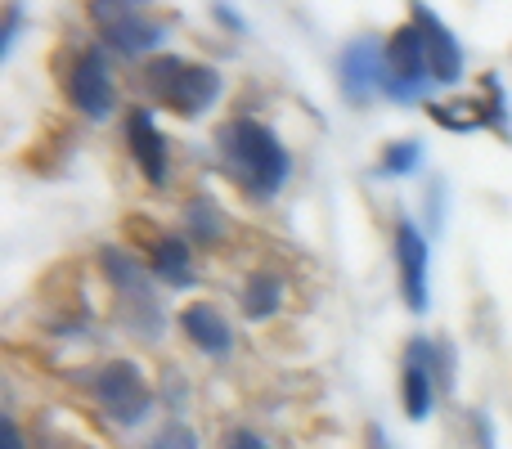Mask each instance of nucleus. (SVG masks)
<instances>
[{"label": "nucleus", "instance_id": "nucleus-10", "mask_svg": "<svg viewBox=\"0 0 512 449\" xmlns=\"http://www.w3.org/2000/svg\"><path fill=\"white\" fill-rule=\"evenodd\" d=\"M396 261H400V283H405L409 310H427V243L409 221L396 225Z\"/></svg>", "mask_w": 512, "mask_h": 449}, {"label": "nucleus", "instance_id": "nucleus-2", "mask_svg": "<svg viewBox=\"0 0 512 449\" xmlns=\"http://www.w3.org/2000/svg\"><path fill=\"white\" fill-rule=\"evenodd\" d=\"M95 396H99V405H104L108 414H113L117 423H126V427L140 423V418L149 414V405H153L149 382H144L140 364H131V360L104 364L99 378H95Z\"/></svg>", "mask_w": 512, "mask_h": 449}, {"label": "nucleus", "instance_id": "nucleus-8", "mask_svg": "<svg viewBox=\"0 0 512 449\" xmlns=\"http://www.w3.org/2000/svg\"><path fill=\"white\" fill-rule=\"evenodd\" d=\"M387 45L382 41H373V36H360V41H351L346 45V54H342V90H346V99H369L373 95V86L378 81H387L382 77V63H387Z\"/></svg>", "mask_w": 512, "mask_h": 449}, {"label": "nucleus", "instance_id": "nucleus-14", "mask_svg": "<svg viewBox=\"0 0 512 449\" xmlns=\"http://www.w3.org/2000/svg\"><path fill=\"white\" fill-rule=\"evenodd\" d=\"M149 256H153V270H158L167 283H176V288H189V283H194V270H189V247H185V238L180 234H167Z\"/></svg>", "mask_w": 512, "mask_h": 449}, {"label": "nucleus", "instance_id": "nucleus-23", "mask_svg": "<svg viewBox=\"0 0 512 449\" xmlns=\"http://www.w3.org/2000/svg\"><path fill=\"white\" fill-rule=\"evenodd\" d=\"M369 441H373V449H387V441H382V432H378V427H369Z\"/></svg>", "mask_w": 512, "mask_h": 449}, {"label": "nucleus", "instance_id": "nucleus-3", "mask_svg": "<svg viewBox=\"0 0 512 449\" xmlns=\"http://www.w3.org/2000/svg\"><path fill=\"white\" fill-rule=\"evenodd\" d=\"M90 14H95L99 32L108 36V45L122 50V54H131V59L153 54L162 41H167V27L153 23V18H144L140 9H131V5H90Z\"/></svg>", "mask_w": 512, "mask_h": 449}, {"label": "nucleus", "instance_id": "nucleus-21", "mask_svg": "<svg viewBox=\"0 0 512 449\" xmlns=\"http://www.w3.org/2000/svg\"><path fill=\"white\" fill-rule=\"evenodd\" d=\"M225 449H270V445H265L256 432H248V427H239V432H230V441H225Z\"/></svg>", "mask_w": 512, "mask_h": 449}, {"label": "nucleus", "instance_id": "nucleus-5", "mask_svg": "<svg viewBox=\"0 0 512 449\" xmlns=\"http://www.w3.org/2000/svg\"><path fill=\"white\" fill-rule=\"evenodd\" d=\"M99 265H104L108 283L117 288V297L126 301V310H135L140 315V328H149V333H158L162 328V315H158V301H153L149 283H144V270L135 261H126L122 252H104L99 256Z\"/></svg>", "mask_w": 512, "mask_h": 449}, {"label": "nucleus", "instance_id": "nucleus-19", "mask_svg": "<svg viewBox=\"0 0 512 449\" xmlns=\"http://www.w3.org/2000/svg\"><path fill=\"white\" fill-rule=\"evenodd\" d=\"M180 72H185V63H180L176 54H162V59H153V63H149V72H144V77H149V90H153V95L162 99L171 86H176Z\"/></svg>", "mask_w": 512, "mask_h": 449}, {"label": "nucleus", "instance_id": "nucleus-20", "mask_svg": "<svg viewBox=\"0 0 512 449\" xmlns=\"http://www.w3.org/2000/svg\"><path fill=\"white\" fill-rule=\"evenodd\" d=\"M149 449H198V441H194V432H189V427L176 423V427H167V432H162Z\"/></svg>", "mask_w": 512, "mask_h": 449}, {"label": "nucleus", "instance_id": "nucleus-9", "mask_svg": "<svg viewBox=\"0 0 512 449\" xmlns=\"http://www.w3.org/2000/svg\"><path fill=\"white\" fill-rule=\"evenodd\" d=\"M126 144H131V158L140 162L144 180L149 185H167V140L153 126V117L144 108H131L126 113Z\"/></svg>", "mask_w": 512, "mask_h": 449}, {"label": "nucleus", "instance_id": "nucleus-4", "mask_svg": "<svg viewBox=\"0 0 512 449\" xmlns=\"http://www.w3.org/2000/svg\"><path fill=\"white\" fill-rule=\"evenodd\" d=\"M63 90H68L72 108L86 117H108L117 104V90H113V77H108V63H104V50H81L77 63H72L68 81H63Z\"/></svg>", "mask_w": 512, "mask_h": 449}, {"label": "nucleus", "instance_id": "nucleus-12", "mask_svg": "<svg viewBox=\"0 0 512 449\" xmlns=\"http://www.w3.org/2000/svg\"><path fill=\"white\" fill-rule=\"evenodd\" d=\"M387 68L400 81H427V36L418 23H405L387 41Z\"/></svg>", "mask_w": 512, "mask_h": 449}, {"label": "nucleus", "instance_id": "nucleus-6", "mask_svg": "<svg viewBox=\"0 0 512 449\" xmlns=\"http://www.w3.org/2000/svg\"><path fill=\"white\" fill-rule=\"evenodd\" d=\"M216 99H221V72L207 68V63H185L176 86L162 95V104H167L176 117H203Z\"/></svg>", "mask_w": 512, "mask_h": 449}, {"label": "nucleus", "instance_id": "nucleus-17", "mask_svg": "<svg viewBox=\"0 0 512 449\" xmlns=\"http://www.w3.org/2000/svg\"><path fill=\"white\" fill-rule=\"evenodd\" d=\"M423 162V144L418 140H400V144H387V153H382V176H409V171Z\"/></svg>", "mask_w": 512, "mask_h": 449}, {"label": "nucleus", "instance_id": "nucleus-7", "mask_svg": "<svg viewBox=\"0 0 512 449\" xmlns=\"http://www.w3.org/2000/svg\"><path fill=\"white\" fill-rule=\"evenodd\" d=\"M414 23L427 36V72H432L441 86H454L463 77V45L454 41V32L432 14L427 5H414Z\"/></svg>", "mask_w": 512, "mask_h": 449}, {"label": "nucleus", "instance_id": "nucleus-11", "mask_svg": "<svg viewBox=\"0 0 512 449\" xmlns=\"http://www.w3.org/2000/svg\"><path fill=\"white\" fill-rule=\"evenodd\" d=\"M180 328H185L189 342L207 355H230V346H234L230 324H225V315L212 306V301H194V306L180 310Z\"/></svg>", "mask_w": 512, "mask_h": 449}, {"label": "nucleus", "instance_id": "nucleus-22", "mask_svg": "<svg viewBox=\"0 0 512 449\" xmlns=\"http://www.w3.org/2000/svg\"><path fill=\"white\" fill-rule=\"evenodd\" d=\"M5 449H23V436H18L14 418H5Z\"/></svg>", "mask_w": 512, "mask_h": 449}, {"label": "nucleus", "instance_id": "nucleus-13", "mask_svg": "<svg viewBox=\"0 0 512 449\" xmlns=\"http://www.w3.org/2000/svg\"><path fill=\"white\" fill-rule=\"evenodd\" d=\"M283 306V279L274 270H252V279L243 283V315L265 319Z\"/></svg>", "mask_w": 512, "mask_h": 449}, {"label": "nucleus", "instance_id": "nucleus-1", "mask_svg": "<svg viewBox=\"0 0 512 449\" xmlns=\"http://www.w3.org/2000/svg\"><path fill=\"white\" fill-rule=\"evenodd\" d=\"M216 144H221L225 162L234 167V176H239L256 198H274L279 185L288 180V153H283L279 135L265 122H248V117H243V122L221 126Z\"/></svg>", "mask_w": 512, "mask_h": 449}, {"label": "nucleus", "instance_id": "nucleus-16", "mask_svg": "<svg viewBox=\"0 0 512 449\" xmlns=\"http://www.w3.org/2000/svg\"><path fill=\"white\" fill-rule=\"evenodd\" d=\"M432 117L450 131H477V126L490 122V108H477V104H432Z\"/></svg>", "mask_w": 512, "mask_h": 449}, {"label": "nucleus", "instance_id": "nucleus-15", "mask_svg": "<svg viewBox=\"0 0 512 449\" xmlns=\"http://www.w3.org/2000/svg\"><path fill=\"white\" fill-rule=\"evenodd\" d=\"M405 414L423 423L432 414V373L423 364H405Z\"/></svg>", "mask_w": 512, "mask_h": 449}, {"label": "nucleus", "instance_id": "nucleus-18", "mask_svg": "<svg viewBox=\"0 0 512 449\" xmlns=\"http://www.w3.org/2000/svg\"><path fill=\"white\" fill-rule=\"evenodd\" d=\"M189 229H194L203 243H216V238H225V221H221V212H216L207 198H194L189 203Z\"/></svg>", "mask_w": 512, "mask_h": 449}]
</instances>
